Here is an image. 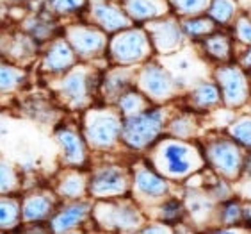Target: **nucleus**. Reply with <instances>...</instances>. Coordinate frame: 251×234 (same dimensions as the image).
Returning <instances> with one entry per match:
<instances>
[{"mask_svg": "<svg viewBox=\"0 0 251 234\" xmlns=\"http://www.w3.org/2000/svg\"><path fill=\"white\" fill-rule=\"evenodd\" d=\"M123 9L130 20L145 22L162 15V4L159 0H123Z\"/></svg>", "mask_w": 251, "mask_h": 234, "instance_id": "obj_24", "label": "nucleus"}, {"mask_svg": "<svg viewBox=\"0 0 251 234\" xmlns=\"http://www.w3.org/2000/svg\"><path fill=\"white\" fill-rule=\"evenodd\" d=\"M139 88L145 97L153 100H164L175 88L173 77L160 64H146L139 73Z\"/></svg>", "mask_w": 251, "mask_h": 234, "instance_id": "obj_16", "label": "nucleus"}, {"mask_svg": "<svg viewBox=\"0 0 251 234\" xmlns=\"http://www.w3.org/2000/svg\"><path fill=\"white\" fill-rule=\"evenodd\" d=\"M87 4H89V0H41L39 7L61 20L80 16L82 13H86Z\"/></svg>", "mask_w": 251, "mask_h": 234, "instance_id": "obj_22", "label": "nucleus"}, {"mask_svg": "<svg viewBox=\"0 0 251 234\" xmlns=\"http://www.w3.org/2000/svg\"><path fill=\"white\" fill-rule=\"evenodd\" d=\"M52 190L59 202L84 199L87 195V174L82 168H61Z\"/></svg>", "mask_w": 251, "mask_h": 234, "instance_id": "obj_17", "label": "nucleus"}, {"mask_svg": "<svg viewBox=\"0 0 251 234\" xmlns=\"http://www.w3.org/2000/svg\"><path fill=\"white\" fill-rule=\"evenodd\" d=\"M61 34L66 38V41L73 49L78 61L97 59L107 50L105 32L93 24L70 22V24L63 25Z\"/></svg>", "mask_w": 251, "mask_h": 234, "instance_id": "obj_4", "label": "nucleus"}, {"mask_svg": "<svg viewBox=\"0 0 251 234\" xmlns=\"http://www.w3.org/2000/svg\"><path fill=\"white\" fill-rule=\"evenodd\" d=\"M164 125V113L159 108L143 109L137 115L121 118V142L132 148H146L157 140Z\"/></svg>", "mask_w": 251, "mask_h": 234, "instance_id": "obj_3", "label": "nucleus"}, {"mask_svg": "<svg viewBox=\"0 0 251 234\" xmlns=\"http://www.w3.org/2000/svg\"><path fill=\"white\" fill-rule=\"evenodd\" d=\"M191 98H193V102L196 104V106H201V108H207V106H210V104L218 102V89L214 88L212 84L208 83H203L200 84V86H196V88L193 89V93H191Z\"/></svg>", "mask_w": 251, "mask_h": 234, "instance_id": "obj_29", "label": "nucleus"}, {"mask_svg": "<svg viewBox=\"0 0 251 234\" xmlns=\"http://www.w3.org/2000/svg\"><path fill=\"white\" fill-rule=\"evenodd\" d=\"M80 131L89 148L107 150L121 138V118L109 109L87 108L84 109Z\"/></svg>", "mask_w": 251, "mask_h": 234, "instance_id": "obj_2", "label": "nucleus"}, {"mask_svg": "<svg viewBox=\"0 0 251 234\" xmlns=\"http://www.w3.org/2000/svg\"><path fill=\"white\" fill-rule=\"evenodd\" d=\"M91 220L98 225H111L118 229H134L141 224V213L137 207L126 204H95L91 209Z\"/></svg>", "mask_w": 251, "mask_h": 234, "instance_id": "obj_13", "label": "nucleus"}, {"mask_svg": "<svg viewBox=\"0 0 251 234\" xmlns=\"http://www.w3.org/2000/svg\"><path fill=\"white\" fill-rule=\"evenodd\" d=\"M193 152L191 146L182 142H166L160 145L159 170L169 177H184L193 170Z\"/></svg>", "mask_w": 251, "mask_h": 234, "instance_id": "obj_12", "label": "nucleus"}, {"mask_svg": "<svg viewBox=\"0 0 251 234\" xmlns=\"http://www.w3.org/2000/svg\"><path fill=\"white\" fill-rule=\"evenodd\" d=\"M182 216H184V205H182V202H178V200L171 199L160 205V211H159L160 222L173 224V222L182 220Z\"/></svg>", "mask_w": 251, "mask_h": 234, "instance_id": "obj_30", "label": "nucleus"}, {"mask_svg": "<svg viewBox=\"0 0 251 234\" xmlns=\"http://www.w3.org/2000/svg\"><path fill=\"white\" fill-rule=\"evenodd\" d=\"M241 34H242V38H246V39H251V27H250V25H242V29H241Z\"/></svg>", "mask_w": 251, "mask_h": 234, "instance_id": "obj_36", "label": "nucleus"}, {"mask_svg": "<svg viewBox=\"0 0 251 234\" xmlns=\"http://www.w3.org/2000/svg\"><path fill=\"white\" fill-rule=\"evenodd\" d=\"M59 205L57 195L53 190L34 188L20 195V213H22V225L47 224L55 207Z\"/></svg>", "mask_w": 251, "mask_h": 234, "instance_id": "obj_9", "label": "nucleus"}, {"mask_svg": "<svg viewBox=\"0 0 251 234\" xmlns=\"http://www.w3.org/2000/svg\"><path fill=\"white\" fill-rule=\"evenodd\" d=\"M151 41L159 50H173L176 49L182 41V27L175 20H166V22H157L150 27Z\"/></svg>", "mask_w": 251, "mask_h": 234, "instance_id": "obj_19", "label": "nucleus"}, {"mask_svg": "<svg viewBox=\"0 0 251 234\" xmlns=\"http://www.w3.org/2000/svg\"><path fill=\"white\" fill-rule=\"evenodd\" d=\"M53 140L59 148L61 168H84L89 161V146L75 123L59 122L53 127Z\"/></svg>", "mask_w": 251, "mask_h": 234, "instance_id": "obj_5", "label": "nucleus"}, {"mask_svg": "<svg viewBox=\"0 0 251 234\" xmlns=\"http://www.w3.org/2000/svg\"><path fill=\"white\" fill-rule=\"evenodd\" d=\"M210 30H212V22L205 18L185 20L182 24V32L187 34L189 38H200V36H205Z\"/></svg>", "mask_w": 251, "mask_h": 234, "instance_id": "obj_31", "label": "nucleus"}, {"mask_svg": "<svg viewBox=\"0 0 251 234\" xmlns=\"http://www.w3.org/2000/svg\"><path fill=\"white\" fill-rule=\"evenodd\" d=\"M29 81L27 66H20L0 58V98L16 95Z\"/></svg>", "mask_w": 251, "mask_h": 234, "instance_id": "obj_18", "label": "nucleus"}, {"mask_svg": "<svg viewBox=\"0 0 251 234\" xmlns=\"http://www.w3.org/2000/svg\"><path fill=\"white\" fill-rule=\"evenodd\" d=\"M4 4H11V5H22V4H29L30 0H0Z\"/></svg>", "mask_w": 251, "mask_h": 234, "instance_id": "obj_37", "label": "nucleus"}, {"mask_svg": "<svg viewBox=\"0 0 251 234\" xmlns=\"http://www.w3.org/2000/svg\"><path fill=\"white\" fill-rule=\"evenodd\" d=\"M210 15L218 22H226L228 16L232 15V5L228 4V0H214L210 5Z\"/></svg>", "mask_w": 251, "mask_h": 234, "instance_id": "obj_34", "label": "nucleus"}, {"mask_svg": "<svg viewBox=\"0 0 251 234\" xmlns=\"http://www.w3.org/2000/svg\"><path fill=\"white\" fill-rule=\"evenodd\" d=\"M118 109L123 117H132V115H137L143 109H146V97L139 91H123L118 97Z\"/></svg>", "mask_w": 251, "mask_h": 234, "instance_id": "obj_27", "label": "nucleus"}, {"mask_svg": "<svg viewBox=\"0 0 251 234\" xmlns=\"http://www.w3.org/2000/svg\"><path fill=\"white\" fill-rule=\"evenodd\" d=\"M130 84L128 70H114L100 79V89L105 98H118Z\"/></svg>", "mask_w": 251, "mask_h": 234, "instance_id": "obj_25", "label": "nucleus"}, {"mask_svg": "<svg viewBox=\"0 0 251 234\" xmlns=\"http://www.w3.org/2000/svg\"><path fill=\"white\" fill-rule=\"evenodd\" d=\"M134 188L137 193L148 199H159L168 193V180L164 177L157 176L150 168H143L135 174L134 177Z\"/></svg>", "mask_w": 251, "mask_h": 234, "instance_id": "obj_20", "label": "nucleus"}, {"mask_svg": "<svg viewBox=\"0 0 251 234\" xmlns=\"http://www.w3.org/2000/svg\"><path fill=\"white\" fill-rule=\"evenodd\" d=\"M47 88L53 95L59 108L68 111H84L93 104L100 88V79L89 64L77 63L57 77H49Z\"/></svg>", "mask_w": 251, "mask_h": 234, "instance_id": "obj_1", "label": "nucleus"}, {"mask_svg": "<svg viewBox=\"0 0 251 234\" xmlns=\"http://www.w3.org/2000/svg\"><path fill=\"white\" fill-rule=\"evenodd\" d=\"M111 58L120 64L139 63L148 56V38L139 29H121L107 43Z\"/></svg>", "mask_w": 251, "mask_h": 234, "instance_id": "obj_7", "label": "nucleus"}, {"mask_svg": "<svg viewBox=\"0 0 251 234\" xmlns=\"http://www.w3.org/2000/svg\"><path fill=\"white\" fill-rule=\"evenodd\" d=\"M210 154H212V161L218 166H221L223 170L230 172L233 166L237 165V154L233 152V148H230L225 143H218L210 148Z\"/></svg>", "mask_w": 251, "mask_h": 234, "instance_id": "obj_28", "label": "nucleus"}, {"mask_svg": "<svg viewBox=\"0 0 251 234\" xmlns=\"http://www.w3.org/2000/svg\"><path fill=\"white\" fill-rule=\"evenodd\" d=\"M86 13L93 25H97L103 32H120L121 29H126L130 25V18L125 13V9L105 0L89 2Z\"/></svg>", "mask_w": 251, "mask_h": 234, "instance_id": "obj_14", "label": "nucleus"}, {"mask_svg": "<svg viewBox=\"0 0 251 234\" xmlns=\"http://www.w3.org/2000/svg\"><path fill=\"white\" fill-rule=\"evenodd\" d=\"M128 190V179L125 172L114 165L98 166L87 176V195L95 199L120 197Z\"/></svg>", "mask_w": 251, "mask_h": 234, "instance_id": "obj_10", "label": "nucleus"}, {"mask_svg": "<svg viewBox=\"0 0 251 234\" xmlns=\"http://www.w3.org/2000/svg\"><path fill=\"white\" fill-rule=\"evenodd\" d=\"M171 4L175 5V9L184 15H196L203 11V7L208 4V0H171Z\"/></svg>", "mask_w": 251, "mask_h": 234, "instance_id": "obj_32", "label": "nucleus"}, {"mask_svg": "<svg viewBox=\"0 0 251 234\" xmlns=\"http://www.w3.org/2000/svg\"><path fill=\"white\" fill-rule=\"evenodd\" d=\"M24 174L13 161L0 154V195H16L24 190Z\"/></svg>", "mask_w": 251, "mask_h": 234, "instance_id": "obj_21", "label": "nucleus"}, {"mask_svg": "<svg viewBox=\"0 0 251 234\" xmlns=\"http://www.w3.org/2000/svg\"><path fill=\"white\" fill-rule=\"evenodd\" d=\"M24 111L27 113V117H30L32 120H36L38 123H53V113H55V108L49 100L45 98H30L24 104Z\"/></svg>", "mask_w": 251, "mask_h": 234, "instance_id": "obj_26", "label": "nucleus"}, {"mask_svg": "<svg viewBox=\"0 0 251 234\" xmlns=\"http://www.w3.org/2000/svg\"><path fill=\"white\" fill-rule=\"evenodd\" d=\"M187 209L193 213L194 216H200L201 213L208 209V202L205 199H200L198 195H193L187 200Z\"/></svg>", "mask_w": 251, "mask_h": 234, "instance_id": "obj_35", "label": "nucleus"}, {"mask_svg": "<svg viewBox=\"0 0 251 234\" xmlns=\"http://www.w3.org/2000/svg\"><path fill=\"white\" fill-rule=\"evenodd\" d=\"M41 50V45L34 41L24 30H16L13 34L0 38V58L7 59L11 63L27 66L29 63L36 61Z\"/></svg>", "mask_w": 251, "mask_h": 234, "instance_id": "obj_11", "label": "nucleus"}, {"mask_svg": "<svg viewBox=\"0 0 251 234\" xmlns=\"http://www.w3.org/2000/svg\"><path fill=\"white\" fill-rule=\"evenodd\" d=\"M78 63L73 49L63 34L55 36L41 47L38 56V70L45 77H57Z\"/></svg>", "mask_w": 251, "mask_h": 234, "instance_id": "obj_6", "label": "nucleus"}, {"mask_svg": "<svg viewBox=\"0 0 251 234\" xmlns=\"http://www.w3.org/2000/svg\"><path fill=\"white\" fill-rule=\"evenodd\" d=\"M169 132H171L175 138L191 136V132H193V122H191L189 118H185V117L176 118V120H173V122H171V125H169Z\"/></svg>", "mask_w": 251, "mask_h": 234, "instance_id": "obj_33", "label": "nucleus"}, {"mask_svg": "<svg viewBox=\"0 0 251 234\" xmlns=\"http://www.w3.org/2000/svg\"><path fill=\"white\" fill-rule=\"evenodd\" d=\"M22 225L20 213V193L0 195V233L15 231Z\"/></svg>", "mask_w": 251, "mask_h": 234, "instance_id": "obj_23", "label": "nucleus"}, {"mask_svg": "<svg viewBox=\"0 0 251 234\" xmlns=\"http://www.w3.org/2000/svg\"><path fill=\"white\" fill-rule=\"evenodd\" d=\"M61 29H63V25H59V20L41 7L29 11L20 22V30L29 34L41 47L52 38L61 34Z\"/></svg>", "mask_w": 251, "mask_h": 234, "instance_id": "obj_15", "label": "nucleus"}, {"mask_svg": "<svg viewBox=\"0 0 251 234\" xmlns=\"http://www.w3.org/2000/svg\"><path fill=\"white\" fill-rule=\"evenodd\" d=\"M5 132H7V127L4 125V122H0V136H2V134H5Z\"/></svg>", "mask_w": 251, "mask_h": 234, "instance_id": "obj_38", "label": "nucleus"}, {"mask_svg": "<svg viewBox=\"0 0 251 234\" xmlns=\"http://www.w3.org/2000/svg\"><path fill=\"white\" fill-rule=\"evenodd\" d=\"M91 209L93 204L86 199L59 202V205L47 222L49 231L55 234L75 233L87 220H91Z\"/></svg>", "mask_w": 251, "mask_h": 234, "instance_id": "obj_8", "label": "nucleus"}]
</instances>
